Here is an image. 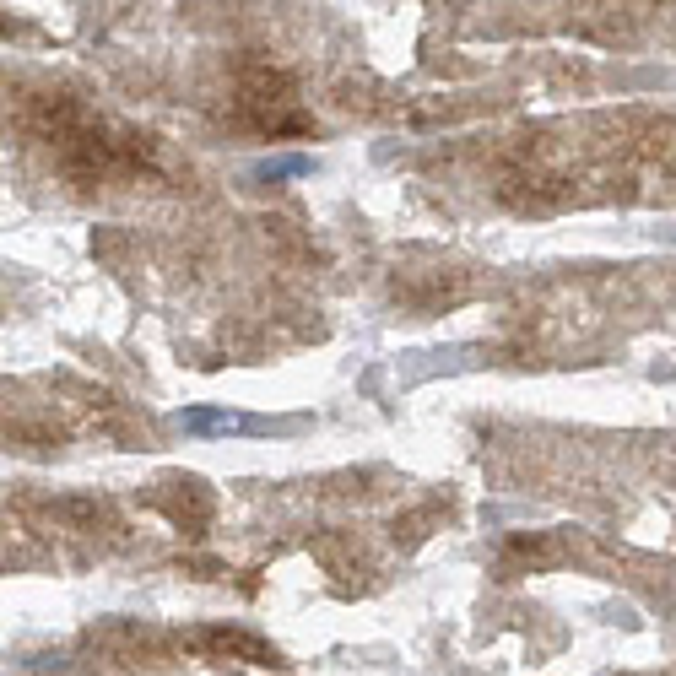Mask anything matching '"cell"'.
Listing matches in <instances>:
<instances>
[{"label":"cell","mask_w":676,"mask_h":676,"mask_svg":"<svg viewBox=\"0 0 676 676\" xmlns=\"http://www.w3.org/2000/svg\"><path fill=\"white\" fill-rule=\"evenodd\" d=\"M179 428L184 433H260L265 422L255 417H238V412H217V406H190V412H179Z\"/></svg>","instance_id":"6da1fadb"},{"label":"cell","mask_w":676,"mask_h":676,"mask_svg":"<svg viewBox=\"0 0 676 676\" xmlns=\"http://www.w3.org/2000/svg\"><path fill=\"white\" fill-rule=\"evenodd\" d=\"M303 174H314V157H303V152H276V157H260L255 163V179H303Z\"/></svg>","instance_id":"7a4b0ae2"}]
</instances>
